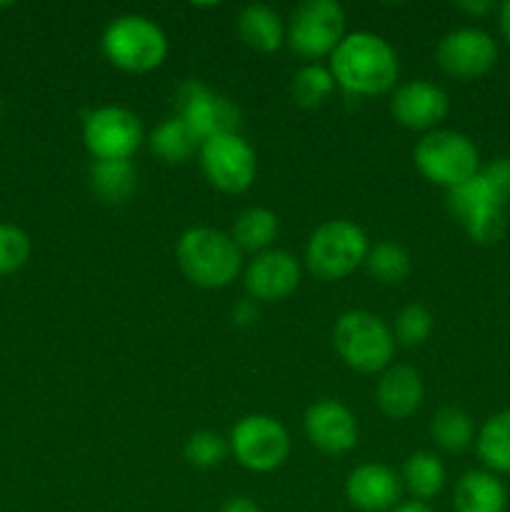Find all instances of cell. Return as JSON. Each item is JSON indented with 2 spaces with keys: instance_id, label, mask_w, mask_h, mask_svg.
Here are the masks:
<instances>
[{
  "instance_id": "1",
  "label": "cell",
  "mask_w": 510,
  "mask_h": 512,
  "mask_svg": "<svg viewBox=\"0 0 510 512\" xmlns=\"http://www.w3.org/2000/svg\"><path fill=\"white\" fill-rule=\"evenodd\" d=\"M398 70L400 65L393 45L368 30L348 33L330 55V73L335 85L358 98H373L393 90Z\"/></svg>"
},
{
  "instance_id": "2",
  "label": "cell",
  "mask_w": 510,
  "mask_h": 512,
  "mask_svg": "<svg viewBox=\"0 0 510 512\" xmlns=\"http://www.w3.org/2000/svg\"><path fill=\"white\" fill-rule=\"evenodd\" d=\"M175 258L190 283L218 290L233 283L243 268V255L230 235L213 228H190L175 245Z\"/></svg>"
},
{
  "instance_id": "3",
  "label": "cell",
  "mask_w": 510,
  "mask_h": 512,
  "mask_svg": "<svg viewBox=\"0 0 510 512\" xmlns=\"http://www.w3.org/2000/svg\"><path fill=\"white\" fill-rule=\"evenodd\" d=\"M103 55L123 73H150L160 68L168 55V38L155 20L138 13H125L110 20L100 40Z\"/></svg>"
},
{
  "instance_id": "4",
  "label": "cell",
  "mask_w": 510,
  "mask_h": 512,
  "mask_svg": "<svg viewBox=\"0 0 510 512\" xmlns=\"http://www.w3.org/2000/svg\"><path fill=\"white\" fill-rule=\"evenodd\" d=\"M333 348L358 373H383L393 365L395 335L383 318L368 310H348L335 320Z\"/></svg>"
},
{
  "instance_id": "5",
  "label": "cell",
  "mask_w": 510,
  "mask_h": 512,
  "mask_svg": "<svg viewBox=\"0 0 510 512\" xmlns=\"http://www.w3.org/2000/svg\"><path fill=\"white\" fill-rule=\"evenodd\" d=\"M368 235L353 220H325L313 230L305 245V265L320 280H343L368 258Z\"/></svg>"
},
{
  "instance_id": "6",
  "label": "cell",
  "mask_w": 510,
  "mask_h": 512,
  "mask_svg": "<svg viewBox=\"0 0 510 512\" xmlns=\"http://www.w3.org/2000/svg\"><path fill=\"white\" fill-rule=\"evenodd\" d=\"M418 173L440 188H455L480 173V153L468 135L458 130H430L413 150Z\"/></svg>"
},
{
  "instance_id": "7",
  "label": "cell",
  "mask_w": 510,
  "mask_h": 512,
  "mask_svg": "<svg viewBox=\"0 0 510 512\" xmlns=\"http://www.w3.org/2000/svg\"><path fill=\"white\" fill-rule=\"evenodd\" d=\"M345 38V13L335 0H303L285 25V43L305 60L333 55Z\"/></svg>"
},
{
  "instance_id": "8",
  "label": "cell",
  "mask_w": 510,
  "mask_h": 512,
  "mask_svg": "<svg viewBox=\"0 0 510 512\" xmlns=\"http://www.w3.org/2000/svg\"><path fill=\"white\" fill-rule=\"evenodd\" d=\"M230 453L250 473H270L288 460L290 435L273 415H245L230 430Z\"/></svg>"
},
{
  "instance_id": "9",
  "label": "cell",
  "mask_w": 510,
  "mask_h": 512,
  "mask_svg": "<svg viewBox=\"0 0 510 512\" xmlns=\"http://www.w3.org/2000/svg\"><path fill=\"white\" fill-rule=\"evenodd\" d=\"M448 208L463 223L473 243H498L500 235L505 233V200L495 193L483 173L450 188Z\"/></svg>"
},
{
  "instance_id": "10",
  "label": "cell",
  "mask_w": 510,
  "mask_h": 512,
  "mask_svg": "<svg viewBox=\"0 0 510 512\" xmlns=\"http://www.w3.org/2000/svg\"><path fill=\"white\" fill-rule=\"evenodd\" d=\"M83 143L93 160H130L143 143V125L133 110L103 105L85 115Z\"/></svg>"
},
{
  "instance_id": "11",
  "label": "cell",
  "mask_w": 510,
  "mask_h": 512,
  "mask_svg": "<svg viewBox=\"0 0 510 512\" xmlns=\"http://www.w3.org/2000/svg\"><path fill=\"white\" fill-rule=\"evenodd\" d=\"M198 155L205 178L220 193L238 195L253 185L255 173H258V160H255V150L250 148L243 135L230 133L205 140Z\"/></svg>"
},
{
  "instance_id": "12",
  "label": "cell",
  "mask_w": 510,
  "mask_h": 512,
  "mask_svg": "<svg viewBox=\"0 0 510 512\" xmlns=\"http://www.w3.org/2000/svg\"><path fill=\"white\" fill-rule=\"evenodd\" d=\"M175 108H178V118L193 130L200 145L218 135L238 133V108L228 98L213 93L200 80H185L175 90Z\"/></svg>"
},
{
  "instance_id": "13",
  "label": "cell",
  "mask_w": 510,
  "mask_h": 512,
  "mask_svg": "<svg viewBox=\"0 0 510 512\" xmlns=\"http://www.w3.org/2000/svg\"><path fill=\"white\" fill-rule=\"evenodd\" d=\"M435 60L440 70L455 80H478L493 70L498 60V43L493 35L480 28L450 30L440 38L435 48Z\"/></svg>"
},
{
  "instance_id": "14",
  "label": "cell",
  "mask_w": 510,
  "mask_h": 512,
  "mask_svg": "<svg viewBox=\"0 0 510 512\" xmlns=\"http://www.w3.org/2000/svg\"><path fill=\"white\" fill-rule=\"evenodd\" d=\"M450 110L448 93L430 80H410L395 88L390 100V115L395 123L408 130H430L438 128Z\"/></svg>"
},
{
  "instance_id": "15",
  "label": "cell",
  "mask_w": 510,
  "mask_h": 512,
  "mask_svg": "<svg viewBox=\"0 0 510 512\" xmlns=\"http://www.w3.org/2000/svg\"><path fill=\"white\" fill-rule=\"evenodd\" d=\"M245 290L250 300L278 303L295 293L300 283V263L285 250H263L245 268Z\"/></svg>"
},
{
  "instance_id": "16",
  "label": "cell",
  "mask_w": 510,
  "mask_h": 512,
  "mask_svg": "<svg viewBox=\"0 0 510 512\" xmlns=\"http://www.w3.org/2000/svg\"><path fill=\"white\" fill-rule=\"evenodd\" d=\"M305 435L325 455H343L358 443V420L333 398H323L305 410Z\"/></svg>"
},
{
  "instance_id": "17",
  "label": "cell",
  "mask_w": 510,
  "mask_h": 512,
  "mask_svg": "<svg viewBox=\"0 0 510 512\" xmlns=\"http://www.w3.org/2000/svg\"><path fill=\"white\" fill-rule=\"evenodd\" d=\"M403 483L388 465H358L345 480V495L350 505L363 512H390L400 505Z\"/></svg>"
},
{
  "instance_id": "18",
  "label": "cell",
  "mask_w": 510,
  "mask_h": 512,
  "mask_svg": "<svg viewBox=\"0 0 510 512\" xmlns=\"http://www.w3.org/2000/svg\"><path fill=\"white\" fill-rule=\"evenodd\" d=\"M423 395V378L410 365H390L380 373L378 385H375L378 408L393 420L410 418L423 405Z\"/></svg>"
},
{
  "instance_id": "19",
  "label": "cell",
  "mask_w": 510,
  "mask_h": 512,
  "mask_svg": "<svg viewBox=\"0 0 510 512\" xmlns=\"http://www.w3.org/2000/svg\"><path fill=\"white\" fill-rule=\"evenodd\" d=\"M453 508L455 512H505L508 490L498 475L488 470H470L455 483Z\"/></svg>"
},
{
  "instance_id": "20",
  "label": "cell",
  "mask_w": 510,
  "mask_h": 512,
  "mask_svg": "<svg viewBox=\"0 0 510 512\" xmlns=\"http://www.w3.org/2000/svg\"><path fill=\"white\" fill-rule=\"evenodd\" d=\"M238 38L255 53H275L285 43V23L270 5L250 3L240 10Z\"/></svg>"
},
{
  "instance_id": "21",
  "label": "cell",
  "mask_w": 510,
  "mask_h": 512,
  "mask_svg": "<svg viewBox=\"0 0 510 512\" xmlns=\"http://www.w3.org/2000/svg\"><path fill=\"white\" fill-rule=\"evenodd\" d=\"M480 463L493 475H510V410L490 415L475 435Z\"/></svg>"
},
{
  "instance_id": "22",
  "label": "cell",
  "mask_w": 510,
  "mask_h": 512,
  "mask_svg": "<svg viewBox=\"0 0 510 512\" xmlns=\"http://www.w3.org/2000/svg\"><path fill=\"white\" fill-rule=\"evenodd\" d=\"M90 188L105 203H123L133 195L135 180H138V173H135L133 163L130 160H93L90 165Z\"/></svg>"
},
{
  "instance_id": "23",
  "label": "cell",
  "mask_w": 510,
  "mask_h": 512,
  "mask_svg": "<svg viewBox=\"0 0 510 512\" xmlns=\"http://www.w3.org/2000/svg\"><path fill=\"white\" fill-rule=\"evenodd\" d=\"M148 145L150 150L168 165L188 163L195 155V150H200V140L195 138L193 130H190L178 115L163 120V123L150 133Z\"/></svg>"
},
{
  "instance_id": "24",
  "label": "cell",
  "mask_w": 510,
  "mask_h": 512,
  "mask_svg": "<svg viewBox=\"0 0 510 512\" xmlns=\"http://www.w3.org/2000/svg\"><path fill=\"white\" fill-rule=\"evenodd\" d=\"M275 235H278V215L273 210L253 205L235 218L230 238L235 240L240 250H250V253L258 255L263 250H270Z\"/></svg>"
},
{
  "instance_id": "25",
  "label": "cell",
  "mask_w": 510,
  "mask_h": 512,
  "mask_svg": "<svg viewBox=\"0 0 510 512\" xmlns=\"http://www.w3.org/2000/svg\"><path fill=\"white\" fill-rule=\"evenodd\" d=\"M400 483L405 485V490H408L418 503H428L430 498H435V495L443 490L445 468L433 453H413L403 463Z\"/></svg>"
},
{
  "instance_id": "26",
  "label": "cell",
  "mask_w": 510,
  "mask_h": 512,
  "mask_svg": "<svg viewBox=\"0 0 510 512\" xmlns=\"http://www.w3.org/2000/svg\"><path fill=\"white\" fill-rule=\"evenodd\" d=\"M430 435H433L435 445L443 448L445 453H463L475 443V425L465 410L440 408L430 420Z\"/></svg>"
},
{
  "instance_id": "27",
  "label": "cell",
  "mask_w": 510,
  "mask_h": 512,
  "mask_svg": "<svg viewBox=\"0 0 510 512\" xmlns=\"http://www.w3.org/2000/svg\"><path fill=\"white\" fill-rule=\"evenodd\" d=\"M335 90V78L330 73V68H323L318 63H308L293 75V83H290V95H293L295 105L300 108H320L325 100L330 98V93Z\"/></svg>"
},
{
  "instance_id": "28",
  "label": "cell",
  "mask_w": 510,
  "mask_h": 512,
  "mask_svg": "<svg viewBox=\"0 0 510 512\" xmlns=\"http://www.w3.org/2000/svg\"><path fill=\"white\" fill-rule=\"evenodd\" d=\"M363 265L368 268L370 278L385 285L403 283L410 275V255L405 253V248H400L398 243H390V240L370 248Z\"/></svg>"
},
{
  "instance_id": "29",
  "label": "cell",
  "mask_w": 510,
  "mask_h": 512,
  "mask_svg": "<svg viewBox=\"0 0 510 512\" xmlns=\"http://www.w3.org/2000/svg\"><path fill=\"white\" fill-rule=\"evenodd\" d=\"M230 453V445L228 440L220 438L218 433L213 430H200V433L190 435L188 443H185V460H188L193 468L200 470H210V468H218Z\"/></svg>"
},
{
  "instance_id": "30",
  "label": "cell",
  "mask_w": 510,
  "mask_h": 512,
  "mask_svg": "<svg viewBox=\"0 0 510 512\" xmlns=\"http://www.w3.org/2000/svg\"><path fill=\"white\" fill-rule=\"evenodd\" d=\"M430 333H433V315H430L428 308L413 303L400 310L393 330L395 340L400 345H405V348H418V345H423L430 338Z\"/></svg>"
},
{
  "instance_id": "31",
  "label": "cell",
  "mask_w": 510,
  "mask_h": 512,
  "mask_svg": "<svg viewBox=\"0 0 510 512\" xmlns=\"http://www.w3.org/2000/svg\"><path fill=\"white\" fill-rule=\"evenodd\" d=\"M30 258V238L20 228L0 223V275H10Z\"/></svg>"
},
{
  "instance_id": "32",
  "label": "cell",
  "mask_w": 510,
  "mask_h": 512,
  "mask_svg": "<svg viewBox=\"0 0 510 512\" xmlns=\"http://www.w3.org/2000/svg\"><path fill=\"white\" fill-rule=\"evenodd\" d=\"M483 178L493 185L495 193L508 203L510 200V158H495L485 165L483 170Z\"/></svg>"
},
{
  "instance_id": "33",
  "label": "cell",
  "mask_w": 510,
  "mask_h": 512,
  "mask_svg": "<svg viewBox=\"0 0 510 512\" xmlns=\"http://www.w3.org/2000/svg\"><path fill=\"white\" fill-rule=\"evenodd\" d=\"M233 318L238 325H253L255 320H258V310H255V305L250 303V300H245V303L235 305Z\"/></svg>"
},
{
  "instance_id": "34",
  "label": "cell",
  "mask_w": 510,
  "mask_h": 512,
  "mask_svg": "<svg viewBox=\"0 0 510 512\" xmlns=\"http://www.w3.org/2000/svg\"><path fill=\"white\" fill-rule=\"evenodd\" d=\"M220 512H260V508L250 498H228Z\"/></svg>"
},
{
  "instance_id": "35",
  "label": "cell",
  "mask_w": 510,
  "mask_h": 512,
  "mask_svg": "<svg viewBox=\"0 0 510 512\" xmlns=\"http://www.w3.org/2000/svg\"><path fill=\"white\" fill-rule=\"evenodd\" d=\"M493 8H495V5L490 3V0H475V3L465 0V3H458V10H463V13H468V15H475V18L490 13Z\"/></svg>"
},
{
  "instance_id": "36",
  "label": "cell",
  "mask_w": 510,
  "mask_h": 512,
  "mask_svg": "<svg viewBox=\"0 0 510 512\" xmlns=\"http://www.w3.org/2000/svg\"><path fill=\"white\" fill-rule=\"evenodd\" d=\"M498 25H500V33H503V38L510 43V0L498 8Z\"/></svg>"
},
{
  "instance_id": "37",
  "label": "cell",
  "mask_w": 510,
  "mask_h": 512,
  "mask_svg": "<svg viewBox=\"0 0 510 512\" xmlns=\"http://www.w3.org/2000/svg\"><path fill=\"white\" fill-rule=\"evenodd\" d=\"M390 512H433L428 508V503H418V500H410V503H400L398 508H393Z\"/></svg>"
}]
</instances>
